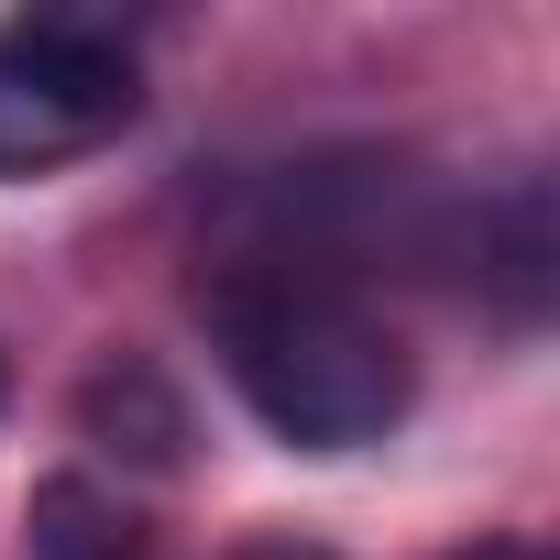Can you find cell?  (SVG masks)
Masks as SVG:
<instances>
[{
  "label": "cell",
  "mask_w": 560,
  "mask_h": 560,
  "mask_svg": "<svg viewBox=\"0 0 560 560\" xmlns=\"http://www.w3.org/2000/svg\"><path fill=\"white\" fill-rule=\"evenodd\" d=\"M209 341L242 385V407L287 440V451H363L407 418L418 396V363L407 341L341 287V275H308V264H220L209 287Z\"/></svg>",
  "instance_id": "6da1fadb"
},
{
  "label": "cell",
  "mask_w": 560,
  "mask_h": 560,
  "mask_svg": "<svg viewBox=\"0 0 560 560\" xmlns=\"http://www.w3.org/2000/svg\"><path fill=\"white\" fill-rule=\"evenodd\" d=\"M143 121V56L100 12H12L0 23V187L56 176Z\"/></svg>",
  "instance_id": "7a4b0ae2"
},
{
  "label": "cell",
  "mask_w": 560,
  "mask_h": 560,
  "mask_svg": "<svg viewBox=\"0 0 560 560\" xmlns=\"http://www.w3.org/2000/svg\"><path fill=\"white\" fill-rule=\"evenodd\" d=\"M23 538H34V560H143L154 549L143 505L100 472H45L34 505H23Z\"/></svg>",
  "instance_id": "3957f363"
},
{
  "label": "cell",
  "mask_w": 560,
  "mask_h": 560,
  "mask_svg": "<svg viewBox=\"0 0 560 560\" xmlns=\"http://www.w3.org/2000/svg\"><path fill=\"white\" fill-rule=\"evenodd\" d=\"M78 418H89V440L121 451V462H154V472L187 462V407H176V385H165L154 363H100L89 396H78Z\"/></svg>",
  "instance_id": "277c9868"
},
{
  "label": "cell",
  "mask_w": 560,
  "mask_h": 560,
  "mask_svg": "<svg viewBox=\"0 0 560 560\" xmlns=\"http://www.w3.org/2000/svg\"><path fill=\"white\" fill-rule=\"evenodd\" d=\"M231 560H341V549H319V538H298V527H264V538H242Z\"/></svg>",
  "instance_id": "5b68a950"
},
{
  "label": "cell",
  "mask_w": 560,
  "mask_h": 560,
  "mask_svg": "<svg viewBox=\"0 0 560 560\" xmlns=\"http://www.w3.org/2000/svg\"><path fill=\"white\" fill-rule=\"evenodd\" d=\"M462 560H549V549H538V538H472Z\"/></svg>",
  "instance_id": "8992f818"
}]
</instances>
